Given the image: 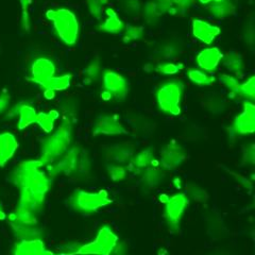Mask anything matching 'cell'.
<instances>
[{
  "instance_id": "5b68a950",
  "label": "cell",
  "mask_w": 255,
  "mask_h": 255,
  "mask_svg": "<svg viewBox=\"0 0 255 255\" xmlns=\"http://www.w3.org/2000/svg\"><path fill=\"white\" fill-rule=\"evenodd\" d=\"M69 203L76 212L81 214H94L112 204V200L106 190H100L97 193L75 190L70 196Z\"/></svg>"
},
{
  "instance_id": "f1b7e54d",
  "label": "cell",
  "mask_w": 255,
  "mask_h": 255,
  "mask_svg": "<svg viewBox=\"0 0 255 255\" xmlns=\"http://www.w3.org/2000/svg\"><path fill=\"white\" fill-rule=\"evenodd\" d=\"M188 78L191 82L199 86H210L215 82L214 77L201 69H189Z\"/></svg>"
},
{
  "instance_id": "4fadbf2b",
  "label": "cell",
  "mask_w": 255,
  "mask_h": 255,
  "mask_svg": "<svg viewBox=\"0 0 255 255\" xmlns=\"http://www.w3.org/2000/svg\"><path fill=\"white\" fill-rule=\"evenodd\" d=\"M54 75L55 65L50 59L37 58L31 64L30 80L41 87Z\"/></svg>"
},
{
  "instance_id": "e0dca14e",
  "label": "cell",
  "mask_w": 255,
  "mask_h": 255,
  "mask_svg": "<svg viewBox=\"0 0 255 255\" xmlns=\"http://www.w3.org/2000/svg\"><path fill=\"white\" fill-rule=\"evenodd\" d=\"M134 154V147L129 142L117 143L107 151V159L112 164L124 165L129 162Z\"/></svg>"
},
{
  "instance_id": "6da1fadb",
  "label": "cell",
  "mask_w": 255,
  "mask_h": 255,
  "mask_svg": "<svg viewBox=\"0 0 255 255\" xmlns=\"http://www.w3.org/2000/svg\"><path fill=\"white\" fill-rule=\"evenodd\" d=\"M42 167V163L35 159L22 162L15 169L13 180L20 191L18 209L36 214L42 207L51 185L50 179L41 170Z\"/></svg>"
},
{
  "instance_id": "74e56055",
  "label": "cell",
  "mask_w": 255,
  "mask_h": 255,
  "mask_svg": "<svg viewBox=\"0 0 255 255\" xmlns=\"http://www.w3.org/2000/svg\"><path fill=\"white\" fill-rule=\"evenodd\" d=\"M86 4L91 15L95 18H100L107 4V0H86Z\"/></svg>"
},
{
  "instance_id": "cb8c5ba5",
  "label": "cell",
  "mask_w": 255,
  "mask_h": 255,
  "mask_svg": "<svg viewBox=\"0 0 255 255\" xmlns=\"http://www.w3.org/2000/svg\"><path fill=\"white\" fill-rule=\"evenodd\" d=\"M18 129L25 130L26 128H28L32 124H35L37 112L33 107L25 103V105H21L18 108Z\"/></svg>"
},
{
  "instance_id": "7a4b0ae2",
  "label": "cell",
  "mask_w": 255,
  "mask_h": 255,
  "mask_svg": "<svg viewBox=\"0 0 255 255\" xmlns=\"http://www.w3.org/2000/svg\"><path fill=\"white\" fill-rule=\"evenodd\" d=\"M47 19L52 22L53 29L61 41L73 46L78 42L80 34V25L76 14L67 7L50 9L46 12Z\"/></svg>"
},
{
  "instance_id": "277c9868",
  "label": "cell",
  "mask_w": 255,
  "mask_h": 255,
  "mask_svg": "<svg viewBox=\"0 0 255 255\" xmlns=\"http://www.w3.org/2000/svg\"><path fill=\"white\" fill-rule=\"evenodd\" d=\"M183 91L184 84L179 80H171L159 86L155 93L159 111L172 116L179 115L181 113Z\"/></svg>"
},
{
  "instance_id": "3957f363",
  "label": "cell",
  "mask_w": 255,
  "mask_h": 255,
  "mask_svg": "<svg viewBox=\"0 0 255 255\" xmlns=\"http://www.w3.org/2000/svg\"><path fill=\"white\" fill-rule=\"evenodd\" d=\"M73 137V126L69 119L65 118L51 136L43 142L42 155L38 161L43 166L53 163L58 157L66 152Z\"/></svg>"
},
{
  "instance_id": "484cf974",
  "label": "cell",
  "mask_w": 255,
  "mask_h": 255,
  "mask_svg": "<svg viewBox=\"0 0 255 255\" xmlns=\"http://www.w3.org/2000/svg\"><path fill=\"white\" fill-rule=\"evenodd\" d=\"M59 116H60L59 112L55 110L48 112V113L41 112V113H37V115H36L35 124H37L44 132L50 133L54 129V124H55V122H57Z\"/></svg>"
},
{
  "instance_id": "8d00e7d4",
  "label": "cell",
  "mask_w": 255,
  "mask_h": 255,
  "mask_svg": "<svg viewBox=\"0 0 255 255\" xmlns=\"http://www.w3.org/2000/svg\"><path fill=\"white\" fill-rule=\"evenodd\" d=\"M31 4V0H20V6H21V28L23 31L29 32L31 29V19H30V12L29 6Z\"/></svg>"
},
{
  "instance_id": "44dd1931",
  "label": "cell",
  "mask_w": 255,
  "mask_h": 255,
  "mask_svg": "<svg viewBox=\"0 0 255 255\" xmlns=\"http://www.w3.org/2000/svg\"><path fill=\"white\" fill-rule=\"evenodd\" d=\"M143 185L148 188H156L165 180V171L158 168L157 161L141 171Z\"/></svg>"
},
{
  "instance_id": "f546056e",
  "label": "cell",
  "mask_w": 255,
  "mask_h": 255,
  "mask_svg": "<svg viewBox=\"0 0 255 255\" xmlns=\"http://www.w3.org/2000/svg\"><path fill=\"white\" fill-rule=\"evenodd\" d=\"M181 48L177 43L168 42L159 46L156 49V53L159 58L163 59H172L180 53Z\"/></svg>"
},
{
  "instance_id": "83f0119b",
  "label": "cell",
  "mask_w": 255,
  "mask_h": 255,
  "mask_svg": "<svg viewBox=\"0 0 255 255\" xmlns=\"http://www.w3.org/2000/svg\"><path fill=\"white\" fill-rule=\"evenodd\" d=\"M184 68V65L182 63H174V62H162L156 65H152V71L158 73L161 75L166 76H173L179 74L180 71Z\"/></svg>"
},
{
  "instance_id": "9c48e42d",
  "label": "cell",
  "mask_w": 255,
  "mask_h": 255,
  "mask_svg": "<svg viewBox=\"0 0 255 255\" xmlns=\"http://www.w3.org/2000/svg\"><path fill=\"white\" fill-rule=\"evenodd\" d=\"M102 79L103 90L101 92V98L103 100H124L127 97L129 92V83L123 75L114 70H106Z\"/></svg>"
},
{
  "instance_id": "836d02e7",
  "label": "cell",
  "mask_w": 255,
  "mask_h": 255,
  "mask_svg": "<svg viewBox=\"0 0 255 255\" xmlns=\"http://www.w3.org/2000/svg\"><path fill=\"white\" fill-rule=\"evenodd\" d=\"M241 98L247 101H253L255 98V77L251 76L247 81L241 84Z\"/></svg>"
},
{
  "instance_id": "d6986e66",
  "label": "cell",
  "mask_w": 255,
  "mask_h": 255,
  "mask_svg": "<svg viewBox=\"0 0 255 255\" xmlns=\"http://www.w3.org/2000/svg\"><path fill=\"white\" fill-rule=\"evenodd\" d=\"M155 162L156 159L154 158V149L150 147L140 151L132 159H130V164L127 168L132 172H141Z\"/></svg>"
},
{
  "instance_id": "ba28073f",
  "label": "cell",
  "mask_w": 255,
  "mask_h": 255,
  "mask_svg": "<svg viewBox=\"0 0 255 255\" xmlns=\"http://www.w3.org/2000/svg\"><path fill=\"white\" fill-rule=\"evenodd\" d=\"M159 201L165 204V218L172 232H178L183 215L188 205V198L185 194H175L171 197L161 195Z\"/></svg>"
},
{
  "instance_id": "ab89813d",
  "label": "cell",
  "mask_w": 255,
  "mask_h": 255,
  "mask_svg": "<svg viewBox=\"0 0 255 255\" xmlns=\"http://www.w3.org/2000/svg\"><path fill=\"white\" fill-rule=\"evenodd\" d=\"M189 196L193 198L194 200L197 201V202H200V201L203 202V201H205L206 199H207V195H206L205 191L203 189H201V188L197 187V186H195L193 188V190L190 191Z\"/></svg>"
},
{
  "instance_id": "4316f807",
  "label": "cell",
  "mask_w": 255,
  "mask_h": 255,
  "mask_svg": "<svg viewBox=\"0 0 255 255\" xmlns=\"http://www.w3.org/2000/svg\"><path fill=\"white\" fill-rule=\"evenodd\" d=\"M219 82L229 90L231 97L241 98V83L234 76L223 74L219 77Z\"/></svg>"
},
{
  "instance_id": "603a6c76",
  "label": "cell",
  "mask_w": 255,
  "mask_h": 255,
  "mask_svg": "<svg viewBox=\"0 0 255 255\" xmlns=\"http://www.w3.org/2000/svg\"><path fill=\"white\" fill-rule=\"evenodd\" d=\"M71 80H73V76L70 74H65L58 77L54 76L48 80V81L42 86V89L44 90V92H50L54 94L55 92L65 91L71 85Z\"/></svg>"
},
{
  "instance_id": "8992f818",
  "label": "cell",
  "mask_w": 255,
  "mask_h": 255,
  "mask_svg": "<svg viewBox=\"0 0 255 255\" xmlns=\"http://www.w3.org/2000/svg\"><path fill=\"white\" fill-rule=\"evenodd\" d=\"M119 238L110 226H102L93 242L81 245L77 255H112Z\"/></svg>"
},
{
  "instance_id": "30bf717a",
  "label": "cell",
  "mask_w": 255,
  "mask_h": 255,
  "mask_svg": "<svg viewBox=\"0 0 255 255\" xmlns=\"http://www.w3.org/2000/svg\"><path fill=\"white\" fill-rule=\"evenodd\" d=\"M230 128L232 135H247L255 131V107L251 101L244 102L242 113L235 117Z\"/></svg>"
},
{
  "instance_id": "b9f144b4",
  "label": "cell",
  "mask_w": 255,
  "mask_h": 255,
  "mask_svg": "<svg viewBox=\"0 0 255 255\" xmlns=\"http://www.w3.org/2000/svg\"><path fill=\"white\" fill-rule=\"evenodd\" d=\"M198 1L202 3V4H211V3H214V2L221 1V0H198Z\"/></svg>"
},
{
  "instance_id": "52a82bcc",
  "label": "cell",
  "mask_w": 255,
  "mask_h": 255,
  "mask_svg": "<svg viewBox=\"0 0 255 255\" xmlns=\"http://www.w3.org/2000/svg\"><path fill=\"white\" fill-rule=\"evenodd\" d=\"M57 163L49 167V173L52 177L58 174H71L77 172L89 171L90 161L86 154L79 148H71L64 153Z\"/></svg>"
},
{
  "instance_id": "ffe728a7",
  "label": "cell",
  "mask_w": 255,
  "mask_h": 255,
  "mask_svg": "<svg viewBox=\"0 0 255 255\" xmlns=\"http://www.w3.org/2000/svg\"><path fill=\"white\" fill-rule=\"evenodd\" d=\"M106 19L99 23L98 29L102 32L111 34L122 33L126 26L124 21L119 18L117 12L114 9H112V7H108L106 10Z\"/></svg>"
},
{
  "instance_id": "2e32d148",
  "label": "cell",
  "mask_w": 255,
  "mask_h": 255,
  "mask_svg": "<svg viewBox=\"0 0 255 255\" xmlns=\"http://www.w3.org/2000/svg\"><path fill=\"white\" fill-rule=\"evenodd\" d=\"M14 255H58L46 249L41 239H22L15 247Z\"/></svg>"
},
{
  "instance_id": "7402d4cb",
  "label": "cell",
  "mask_w": 255,
  "mask_h": 255,
  "mask_svg": "<svg viewBox=\"0 0 255 255\" xmlns=\"http://www.w3.org/2000/svg\"><path fill=\"white\" fill-rule=\"evenodd\" d=\"M223 65L235 76H242L245 71V63L243 57L238 52L232 50L226 53L225 57L222 58Z\"/></svg>"
},
{
  "instance_id": "d6a6232c",
  "label": "cell",
  "mask_w": 255,
  "mask_h": 255,
  "mask_svg": "<svg viewBox=\"0 0 255 255\" xmlns=\"http://www.w3.org/2000/svg\"><path fill=\"white\" fill-rule=\"evenodd\" d=\"M124 31V42L127 44L139 41L143 36V30L141 27L129 25L125 28Z\"/></svg>"
},
{
  "instance_id": "ac0fdd59",
  "label": "cell",
  "mask_w": 255,
  "mask_h": 255,
  "mask_svg": "<svg viewBox=\"0 0 255 255\" xmlns=\"http://www.w3.org/2000/svg\"><path fill=\"white\" fill-rule=\"evenodd\" d=\"M18 149V141L10 132L0 133V167H4Z\"/></svg>"
},
{
  "instance_id": "5bb4252c",
  "label": "cell",
  "mask_w": 255,
  "mask_h": 255,
  "mask_svg": "<svg viewBox=\"0 0 255 255\" xmlns=\"http://www.w3.org/2000/svg\"><path fill=\"white\" fill-rule=\"evenodd\" d=\"M191 32L198 41L205 45L212 44L220 34V29L216 25L202 19H194L191 23Z\"/></svg>"
},
{
  "instance_id": "e575fe53",
  "label": "cell",
  "mask_w": 255,
  "mask_h": 255,
  "mask_svg": "<svg viewBox=\"0 0 255 255\" xmlns=\"http://www.w3.org/2000/svg\"><path fill=\"white\" fill-rule=\"evenodd\" d=\"M142 15H143V20H145L150 26H154L158 21L159 15L156 13L153 1H149L145 4V6H143L142 9Z\"/></svg>"
},
{
  "instance_id": "7bdbcfd3",
  "label": "cell",
  "mask_w": 255,
  "mask_h": 255,
  "mask_svg": "<svg viewBox=\"0 0 255 255\" xmlns=\"http://www.w3.org/2000/svg\"><path fill=\"white\" fill-rule=\"evenodd\" d=\"M4 219H5V213L1 207V205H0V220H4Z\"/></svg>"
},
{
  "instance_id": "8fae6325",
  "label": "cell",
  "mask_w": 255,
  "mask_h": 255,
  "mask_svg": "<svg viewBox=\"0 0 255 255\" xmlns=\"http://www.w3.org/2000/svg\"><path fill=\"white\" fill-rule=\"evenodd\" d=\"M159 156H161L159 163H161L163 169L173 170L184 163L186 152L178 141L171 140L161 150Z\"/></svg>"
},
{
  "instance_id": "4dcf8cb0",
  "label": "cell",
  "mask_w": 255,
  "mask_h": 255,
  "mask_svg": "<svg viewBox=\"0 0 255 255\" xmlns=\"http://www.w3.org/2000/svg\"><path fill=\"white\" fill-rule=\"evenodd\" d=\"M102 73L100 62L97 59H93L84 69V77L87 81H97Z\"/></svg>"
},
{
  "instance_id": "1f68e13d",
  "label": "cell",
  "mask_w": 255,
  "mask_h": 255,
  "mask_svg": "<svg viewBox=\"0 0 255 255\" xmlns=\"http://www.w3.org/2000/svg\"><path fill=\"white\" fill-rule=\"evenodd\" d=\"M128 168L124 165L118 164H111L108 166V173L109 177L113 182H122L127 178Z\"/></svg>"
},
{
  "instance_id": "9a60e30c",
  "label": "cell",
  "mask_w": 255,
  "mask_h": 255,
  "mask_svg": "<svg viewBox=\"0 0 255 255\" xmlns=\"http://www.w3.org/2000/svg\"><path fill=\"white\" fill-rule=\"evenodd\" d=\"M222 58L223 54L218 47H207L198 53L197 64L205 73H213L219 66Z\"/></svg>"
},
{
  "instance_id": "f35d334b",
  "label": "cell",
  "mask_w": 255,
  "mask_h": 255,
  "mask_svg": "<svg viewBox=\"0 0 255 255\" xmlns=\"http://www.w3.org/2000/svg\"><path fill=\"white\" fill-rule=\"evenodd\" d=\"M122 7L128 15H137L141 10V4L139 0H123Z\"/></svg>"
},
{
  "instance_id": "d590c367",
  "label": "cell",
  "mask_w": 255,
  "mask_h": 255,
  "mask_svg": "<svg viewBox=\"0 0 255 255\" xmlns=\"http://www.w3.org/2000/svg\"><path fill=\"white\" fill-rule=\"evenodd\" d=\"M194 2L195 0H173L168 13L171 15L185 14L189 10V7L193 5Z\"/></svg>"
},
{
  "instance_id": "60d3db41",
  "label": "cell",
  "mask_w": 255,
  "mask_h": 255,
  "mask_svg": "<svg viewBox=\"0 0 255 255\" xmlns=\"http://www.w3.org/2000/svg\"><path fill=\"white\" fill-rule=\"evenodd\" d=\"M11 96L6 92H3L0 94V115L3 114L6 111V109L10 106Z\"/></svg>"
},
{
  "instance_id": "d4e9b609",
  "label": "cell",
  "mask_w": 255,
  "mask_h": 255,
  "mask_svg": "<svg viewBox=\"0 0 255 255\" xmlns=\"http://www.w3.org/2000/svg\"><path fill=\"white\" fill-rule=\"evenodd\" d=\"M207 10L216 18H226L234 14L235 6L228 0H221V1L211 3Z\"/></svg>"
},
{
  "instance_id": "7c38bea8",
  "label": "cell",
  "mask_w": 255,
  "mask_h": 255,
  "mask_svg": "<svg viewBox=\"0 0 255 255\" xmlns=\"http://www.w3.org/2000/svg\"><path fill=\"white\" fill-rule=\"evenodd\" d=\"M93 134L97 135H122L127 134L118 116L114 114H105L97 118L93 127Z\"/></svg>"
}]
</instances>
